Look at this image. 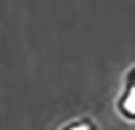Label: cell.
Segmentation results:
<instances>
[{
    "label": "cell",
    "instance_id": "obj_1",
    "mask_svg": "<svg viewBox=\"0 0 135 130\" xmlns=\"http://www.w3.org/2000/svg\"><path fill=\"white\" fill-rule=\"evenodd\" d=\"M115 111L124 121L135 124V64L124 73L120 93L115 99Z\"/></svg>",
    "mask_w": 135,
    "mask_h": 130
},
{
    "label": "cell",
    "instance_id": "obj_2",
    "mask_svg": "<svg viewBox=\"0 0 135 130\" xmlns=\"http://www.w3.org/2000/svg\"><path fill=\"white\" fill-rule=\"evenodd\" d=\"M59 130H98V124L91 117L83 115V117L73 119V121L64 124Z\"/></svg>",
    "mask_w": 135,
    "mask_h": 130
}]
</instances>
